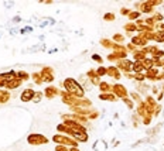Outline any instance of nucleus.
I'll return each instance as SVG.
<instances>
[{"instance_id":"nucleus-26","label":"nucleus","mask_w":164,"mask_h":151,"mask_svg":"<svg viewBox=\"0 0 164 151\" xmlns=\"http://www.w3.org/2000/svg\"><path fill=\"white\" fill-rule=\"evenodd\" d=\"M99 99L101 100H106V102H116V100H118V97L115 96V95L112 93V92H110V93H99Z\"/></svg>"},{"instance_id":"nucleus-22","label":"nucleus","mask_w":164,"mask_h":151,"mask_svg":"<svg viewBox=\"0 0 164 151\" xmlns=\"http://www.w3.org/2000/svg\"><path fill=\"white\" fill-rule=\"evenodd\" d=\"M10 97H11L10 91H7V89H0V105L7 103L8 100H10Z\"/></svg>"},{"instance_id":"nucleus-42","label":"nucleus","mask_w":164,"mask_h":151,"mask_svg":"<svg viewBox=\"0 0 164 151\" xmlns=\"http://www.w3.org/2000/svg\"><path fill=\"white\" fill-rule=\"evenodd\" d=\"M132 120H133V127H137V126H139V123L141 122V117L139 116V114L133 113V114H132Z\"/></svg>"},{"instance_id":"nucleus-24","label":"nucleus","mask_w":164,"mask_h":151,"mask_svg":"<svg viewBox=\"0 0 164 151\" xmlns=\"http://www.w3.org/2000/svg\"><path fill=\"white\" fill-rule=\"evenodd\" d=\"M99 44L102 45V48H106V49H112L113 45H115L112 38H101V40H99Z\"/></svg>"},{"instance_id":"nucleus-1","label":"nucleus","mask_w":164,"mask_h":151,"mask_svg":"<svg viewBox=\"0 0 164 151\" xmlns=\"http://www.w3.org/2000/svg\"><path fill=\"white\" fill-rule=\"evenodd\" d=\"M62 88L65 92L71 93L75 97H85V89L82 88L78 83V81L74 79V78H67V79L62 82Z\"/></svg>"},{"instance_id":"nucleus-23","label":"nucleus","mask_w":164,"mask_h":151,"mask_svg":"<svg viewBox=\"0 0 164 151\" xmlns=\"http://www.w3.org/2000/svg\"><path fill=\"white\" fill-rule=\"evenodd\" d=\"M123 30L126 31V34H134V33H137V26H136L134 23L127 21V23L123 26Z\"/></svg>"},{"instance_id":"nucleus-53","label":"nucleus","mask_w":164,"mask_h":151,"mask_svg":"<svg viewBox=\"0 0 164 151\" xmlns=\"http://www.w3.org/2000/svg\"><path fill=\"white\" fill-rule=\"evenodd\" d=\"M163 97H164V95H163V93H161V92H160V93L157 95V102H158V100H161V99H163Z\"/></svg>"},{"instance_id":"nucleus-10","label":"nucleus","mask_w":164,"mask_h":151,"mask_svg":"<svg viewBox=\"0 0 164 151\" xmlns=\"http://www.w3.org/2000/svg\"><path fill=\"white\" fill-rule=\"evenodd\" d=\"M144 103H146V109H147V113L149 114H153V110H154V107L157 106V100L154 99L153 96H150V95H147V96H144Z\"/></svg>"},{"instance_id":"nucleus-40","label":"nucleus","mask_w":164,"mask_h":151,"mask_svg":"<svg viewBox=\"0 0 164 151\" xmlns=\"http://www.w3.org/2000/svg\"><path fill=\"white\" fill-rule=\"evenodd\" d=\"M151 120H153V114H146L144 117H141V123H143L144 126H150Z\"/></svg>"},{"instance_id":"nucleus-6","label":"nucleus","mask_w":164,"mask_h":151,"mask_svg":"<svg viewBox=\"0 0 164 151\" xmlns=\"http://www.w3.org/2000/svg\"><path fill=\"white\" fill-rule=\"evenodd\" d=\"M42 92H44V96L47 97L48 100H52V99H55V97L61 96V89H59L58 86H54V85H48Z\"/></svg>"},{"instance_id":"nucleus-48","label":"nucleus","mask_w":164,"mask_h":151,"mask_svg":"<svg viewBox=\"0 0 164 151\" xmlns=\"http://www.w3.org/2000/svg\"><path fill=\"white\" fill-rule=\"evenodd\" d=\"M130 12H132V9H129V7H120V14L122 16H129Z\"/></svg>"},{"instance_id":"nucleus-55","label":"nucleus","mask_w":164,"mask_h":151,"mask_svg":"<svg viewBox=\"0 0 164 151\" xmlns=\"http://www.w3.org/2000/svg\"><path fill=\"white\" fill-rule=\"evenodd\" d=\"M160 92H161V93H163V95H164V82H163V86H161V89H160Z\"/></svg>"},{"instance_id":"nucleus-19","label":"nucleus","mask_w":164,"mask_h":151,"mask_svg":"<svg viewBox=\"0 0 164 151\" xmlns=\"http://www.w3.org/2000/svg\"><path fill=\"white\" fill-rule=\"evenodd\" d=\"M21 85H23V81L19 79V78H16L14 81H11V82H8L7 85H6V89L11 92V91H16V89H19Z\"/></svg>"},{"instance_id":"nucleus-49","label":"nucleus","mask_w":164,"mask_h":151,"mask_svg":"<svg viewBox=\"0 0 164 151\" xmlns=\"http://www.w3.org/2000/svg\"><path fill=\"white\" fill-rule=\"evenodd\" d=\"M54 151H69V147H67V145L57 144V147H55V150H54Z\"/></svg>"},{"instance_id":"nucleus-41","label":"nucleus","mask_w":164,"mask_h":151,"mask_svg":"<svg viewBox=\"0 0 164 151\" xmlns=\"http://www.w3.org/2000/svg\"><path fill=\"white\" fill-rule=\"evenodd\" d=\"M103 20L105 21H115L116 20V14H115V13H105V14H103Z\"/></svg>"},{"instance_id":"nucleus-9","label":"nucleus","mask_w":164,"mask_h":151,"mask_svg":"<svg viewBox=\"0 0 164 151\" xmlns=\"http://www.w3.org/2000/svg\"><path fill=\"white\" fill-rule=\"evenodd\" d=\"M34 95H36V91H34V89L25 88L24 91L21 92V95H20V100H21L23 103L33 102V99H34Z\"/></svg>"},{"instance_id":"nucleus-16","label":"nucleus","mask_w":164,"mask_h":151,"mask_svg":"<svg viewBox=\"0 0 164 151\" xmlns=\"http://www.w3.org/2000/svg\"><path fill=\"white\" fill-rule=\"evenodd\" d=\"M76 81H78V83H79V85H81L82 88L85 89V92H86V91H89V89L92 88V83H90V81L88 79V78H86V75H85V74L79 75V78H78V79H76Z\"/></svg>"},{"instance_id":"nucleus-44","label":"nucleus","mask_w":164,"mask_h":151,"mask_svg":"<svg viewBox=\"0 0 164 151\" xmlns=\"http://www.w3.org/2000/svg\"><path fill=\"white\" fill-rule=\"evenodd\" d=\"M92 60L95 61V62H98L99 65H102V64H103V58H102L99 54H93L92 55Z\"/></svg>"},{"instance_id":"nucleus-21","label":"nucleus","mask_w":164,"mask_h":151,"mask_svg":"<svg viewBox=\"0 0 164 151\" xmlns=\"http://www.w3.org/2000/svg\"><path fill=\"white\" fill-rule=\"evenodd\" d=\"M98 88H99V91H101V93H110V92H112V83L106 82V81H101Z\"/></svg>"},{"instance_id":"nucleus-17","label":"nucleus","mask_w":164,"mask_h":151,"mask_svg":"<svg viewBox=\"0 0 164 151\" xmlns=\"http://www.w3.org/2000/svg\"><path fill=\"white\" fill-rule=\"evenodd\" d=\"M17 78V72L16 71H8V72H4V74H0V79L4 81L6 83L11 82Z\"/></svg>"},{"instance_id":"nucleus-2","label":"nucleus","mask_w":164,"mask_h":151,"mask_svg":"<svg viewBox=\"0 0 164 151\" xmlns=\"http://www.w3.org/2000/svg\"><path fill=\"white\" fill-rule=\"evenodd\" d=\"M52 141L57 143V144L59 145H67V147H78V141H76L75 138H72V137L69 136H65V134H55V136L52 137Z\"/></svg>"},{"instance_id":"nucleus-45","label":"nucleus","mask_w":164,"mask_h":151,"mask_svg":"<svg viewBox=\"0 0 164 151\" xmlns=\"http://www.w3.org/2000/svg\"><path fill=\"white\" fill-rule=\"evenodd\" d=\"M154 33H164V23H158L154 26Z\"/></svg>"},{"instance_id":"nucleus-31","label":"nucleus","mask_w":164,"mask_h":151,"mask_svg":"<svg viewBox=\"0 0 164 151\" xmlns=\"http://www.w3.org/2000/svg\"><path fill=\"white\" fill-rule=\"evenodd\" d=\"M124 40H126V37H124L123 34H120V33H116V34H113V37H112V41L116 44H123Z\"/></svg>"},{"instance_id":"nucleus-35","label":"nucleus","mask_w":164,"mask_h":151,"mask_svg":"<svg viewBox=\"0 0 164 151\" xmlns=\"http://www.w3.org/2000/svg\"><path fill=\"white\" fill-rule=\"evenodd\" d=\"M154 41L156 44H164V33H154Z\"/></svg>"},{"instance_id":"nucleus-39","label":"nucleus","mask_w":164,"mask_h":151,"mask_svg":"<svg viewBox=\"0 0 164 151\" xmlns=\"http://www.w3.org/2000/svg\"><path fill=\"white\" fill-rule=\"evenodd\" d=\"M42 97H44V92H36L34 99H33V103H40L42 100Z\"/></svg>"},{"instance_id":"nucleus-18","label":"nucleus","mask_w":164,"mask_h":151,"mask_svg":"<svg viewBox=\"0 0 164 151\" xmlns=\"http://www.w3.org/2000/svg\"><path fill=\"white\" fill-rule=\"evenodd\" d=\"M132 57L134 58V61H143V60H146V58H149V55L144 52L143 48H137L136 51L132 52Z\"/></svg>"},{"instance_id":"nucleus-54","label":"nucleus","mask_w":164,"mask_h":151,"mask_svg":"<svg viewBox=\"0 0 164 151\" xmlns=\"http://www.w3.org/2000/svg\"><path fill=\"white\" fill-rule=\"evenodd\" d=\"M69 151H81L78 147H69Z\"/></svg>"},{"instance_id":"nucleus-56","label":"nucleus","mask_w":164,"mask_h":151,"mask_svg":"<svg viewBox=\"0 0 164 151\" xmlns=\"http://www.w3.org/2000/svg\"><path fill=\"white\" fill-rule=\"evenodd\" d=\"M161 71H164V68H163V69H161Z\"/></svg>"},{"instance_id":"nucleus-50","label":"nucleus","mask_w":164,"mask_h":151,"mask_svg":"<svg viewBox=\"0 0 164 151\" xmlns=\"http://www.w3.org/2000/svg\"><path fill=\"white\" fill-rule=\"evenodd\" d=\"M156 82H164V71H160L156 78Z\"/></svg>"},{"instance_id":"nucleus-34","label":"nucleus","mask_w":164,"mask_h":151,"mask_svg":"<svg viewBox=\"0 0 164 151\" xmlns=\"http://www.w3.org/2000/svg\"><path fill=\"white\" fill-rule=\"evenodd\" d=\"M31 79H33V82L36 83V85H41V83H42V79H41L40 72H33V74H31Z\"/></svg>"},{"instance_id":"nucleus-30","label":"nucleus","mask_w":164,"mask_h":151,"mask_svg":"<svg viewBox=\"0 0 164 151\" xmlns=\"http://www.w3.org/2000/svg\"><path fill=\"white\" fill-rule=\"evenodd\" d=\"M129 97H130V99H132L134 103H140V102H143V97H141L140 95H139L136 91L129 92Z\"/></svg>"},{"instance_id":"nucleus-47","label":"nucleus","mask_w":164,"mask_h":151,"mask_svg":"<svg viewBox=\"0 0 164 151\" xmlns=\"http://www.w3.org/2000/svg\"><path fill=\"white\" fill-rule=\"evenodd\" d=\"M147 2H149L150 6H153L154 9H156L157 6H161V4H163V2H161V0H147Z\"/></svg>"},{"instance_id":"nucleus-20","label":"nucleus","mask_w":164,"mask_h":151,"mask_svg":"<svg viewBox=\"0 0 164 151\" xmlns=\"http://www.w3.org/2000/svg\"><path fill=\"white\" fill-rule=\"evenodd\" d=\"M134 109H136V114H139L140 117H144L146 114H149V113H147V109H146V103H144V100H143V102H140V103H137Z\"/></svg>"},{"instance_id":"nucleus-8","label":"nucleus","mask_w":164,"mask_h":151,"mask_svg":"<svg viewBox=\"0 0 164 151\" xmlns=\"http://www.w3.org/2000/svg\"><path fill=\"white\" fill-rule=\"evenodd\" d=\"M130 43H132L136 48H146V47L149 45V41H147L146 38L141 37L140 34H139V35H133V37L130 38Z\"/></svg>"},{"instance_id":"nucleus-32","label":"nucleus","mask_w":164,"mask_h":151,"mask_svg":"<svg viewBox=\"0 0 164 151\" xmlns=\"http://www.w3.org/2000/svg\"><path fill=\"white\" fill-rule=\"evenodd\" d=\"M95 71H96V75H98L99 78H103V76H106V74H107V66L99 65L98 68L95 69Z\"/></svg>"},{"instance_id":"nucleus-13","label":"nucleus","mask_w":164,"mask_h":151,"mask_svg":"<svg viewBox=\"0 0 164 151\" xmlns=\"http://www.w3.org/2000/svg\"><path fill=\"white\" fill-rule=\"evenodd\" d=\"M106 76L112 78V79H115V81H119V79L122 78V72L119 71V69L116 68L115 65H110V66H107V74H106Z\"/></svg>"},{"instance_id":"nucleus-25","label":"nucleus","mask_w":164,"mask_h":151,"mask_svg":"<svg viewBox=\"0 0 164 151\" xmlns=\"http://www.w3.org/2000/svg\"><path fill=\"white\" fill-rule=\"evenodd\" d=\"M144 66L141 65V61H133V66H132V72L133 74H141L144 72Z\"/></svg>"},{"instance_id":"nucleus-33","label":"nucleus","mask_w":164,"mask_h":151,"mask_svg":"<svg viewBox=\"0 0 164 151\" xmlns=\"http://www.w3.org/2000/svg\"><path fill=\"white\" fill-rule=\"evenodd\" d=\"M141 65H143L144 66V69H146V71H147V69H151V68H154V65H153V60H151V58H146V60H143V61H141Z\"/></svg>"},{"instance_id":"nucleus-12","label":"nucleus","mask_w":164,"mask_h":151,"mask_svg":"<svg viewBox=\"0 0 164 151\" xmlns=\"http://www.w3.org/2000/svg\"><path fill=\"white\" fill-rule=\"evenodd\" d=\"M86 78L90 81V83H92V86H99V83H101V78L96 75V71L95 69H89V71H86Z\"/></svg>"},{"instance_id":"nucleus-3","label":"nucleus","mask_w":164,"mask_h":151,"mask_svg":"<svg viewBox=\"0 0 164 151\" xmlns=\"http://www.w3.org/2000/svg\"><path fill=\"white\" fill-rule=\"evenodd\" d=\"M48 141H50V140L40 133H31V134H28V137H27V143L31 145H42V144H47Z\"/></svg>"},{"instance_id":"nucleus-28","label":"nucleus","mask_w":164,"mask_h":151,"mask_svg":"<svg viewBox=\"0 0 164 151\" xmlns=\"http://www.w3.org/2000/svg\"><path fill=\"white\" fill-rule=\"evenodd\" d=\"M141 17V13L140 12H136V10H132L130 12V14L127 16V20L130 21V23H134L136 20H139V18Z\"/></svg>"},{"instance_id":"nucleus-15","label":"nucleus","mask_w":164,"mask_h":151,"mask_svg":"<svg viewBox=\"0 0 164 151\" xmlns=\"http://www.w3.org/2000/svg\"><path fill=\"white\" fill-rule=\"evenodd\" d=\"M140 13H144V14H149V16H153L156 13V9L153 6H150L149 2H141V6H140Z\"/></svg>"},{"instance_id":"nucleus-37","label":"nucleus","mask_w":164,"mask_h":151,"mask_svg":"<svg viewBox=\"0 0 164 151\" xmlns=\"http://www.w3.org/2000/svg\"><path fill=\"white\" fill-rule=\"evenodd\" d=\"M122 102L124 103V105L127 106V109H130V110H133V109L136 107V105H134V102H133L130 97H124V99H122Z\"/></svg>"},{"instance_id":"nucleus-46","label":"nucleus","mask_w":164,"mask_h":151,"mask_svg":"<svg viewBox=\"0 0 164 151\" xmlns=\"http://www.w3.org/2000/svg\"><path fill=\"white\" fill-rule=\"evenodd\" d=\"M99 114H101V113H99V110L93 109V112L89 114V116H88V119H89V120H95V119H98V117H99Z\"/></svg>"},{"instance_id":"nucleus-14","label":"nucleus","mask_w":164,"mask_h":151,"mask_svg":"<svg viewBox=\"0 0 164 151\" xmlns=\"http://www.w3.org/2000/svg\"><path fill=\"white\" fill-rule=\"evenodd\" d=\"M161 69H157V68H151V69H147V71H144V75H146V81H149V82H156V78H157L158 72H160Z\"/></svg>"},{"instance_id":"nucleus-29","label":"nucleus","mask_w":164,"mask_h":151,"mask_svg":"<svg viewBox=\"0 0 164 151\" xmlns=\"http://www.w3.org/2000/svg\"><path fill=\"white\" fill-rule=\"evenodd\" d=\"M17 78L21 79L23 82H28L31 78V74H28V72H25V71H17Z\"/></svg>"},{"instance_id":"nucleus-5","label":"nucleus","mask_w":164,"mask_h":151,"mask_svg":"<svg viewBox=\"0 0 164 151\" xmlns=\"http://www.w3.org/2000/svg\"><path fill=\"white\" fill-rule=\"evenodd\" d=\"M40 75H41L42 83H52L55 76H54V68L52 66H42V69L40 71Z\"/></svg>"},{"instance_id":"nucleus-4","label":"nucleus","mask_w":164,"mask_h":151,"mask_svg":"<svg viewBox=\"0 0 164 151\" xmlns=\"http://www.w3.org/2000/svg\"><path fill=\"white\" fill-rule=\"evenodd\" d=\"M112 93L115 95L118 99H124V97H129V92H127L126 86L122 85L119 82H115L112 85Z\"/></svg>"},{"instance_id":"nucleus-27","label":"nucleus","mask_w":164,"mask_h":151,"mask_svg":"<svg viewBox=\"0 0 164 151\" xmlns=\"http://www.w3.org/2000/svg\"><path fill=\"white\" fill-rule=\"evenodd\" d=\"M72 138H75L78 143H86L89 137H88V133H76L72 136Z\"/></svg>"},{"instance_id":"nucleus-7","label":"nucleus","mask_w":164,"mask_h":151,"mask_svg":"<svg viewBox=\"0 0 164 151\" xmlns=\"http://www.w3.org/2000/svg\"><path fill=\"white\" fill-rule=\"evenodd\" d=\"M115 66L120 72H123V74H130V72H132V66H133V61H130L129 58H126V60H120V61H118V62L115 64Z\"/></svg>"},{"instance_id":"nucleus-52","label":"nucleus","mask_w":164,"mask_h":151,"mask_svg":"<svg viewBox=\"0 0 164 151\" xmlns=\"http://www.w3.org/2000/svg\"><path fill=\"white\" fill-rule=\"evenodd\" d=\"M151 93L153 95H158V93H160V88H158L157 85H153L151 86Z\"/></svg>"},{"instance_id":"nucleus-36","label":"nucleus","mask_w":164,"mask_h":151,"mask_svg":"<svg viewBox=\"0 0 164 151\" xmlns=\"http://www.w3.org/2000/svg\"><path fill=\"white\" fill-rule=\"evenodd\" d=\"M133 81H134V82H147L144 72H141V74H134L133 75Z\"/></svg>"},{"instance_id":"nucleus-43","label":"nucleus","mask_w":164,"mask_h":151,"mask_svg":"<svg viewBox=\"0 0 164 151\" xmlns=\"http://www.w3.org/2000/svg\"><path fill=\"white\" fill-rule=\"evenodd\" d=\"M161 110H163V106H161L160 103H157V106H156V107H154V110H153V117H157V116H160Z\"/></svg>"},{"instance_id":"nucleus-38","label":"nucleus","mask_w":164,"mask_h":151,"mask_svg":"<svg viewBox=\"0 0 164 151\" xmlns=\"http://www.w3.org/2000/svg\"><path fill=\"white\" fill-rule=\"evenodd\" d=\"M151 18H153V21H154L156 24H158V23H163V18H164V16L161 14V13H157V12H156L154 14L151 16Z\"/></svg>"},{"instance_id":"nucleus-51","label":"nucleus","mask_w":164,"mask_h":151,"mask_svg":"<svg viewBox=\"0 0 164 151\" xmlns=\"http://www.w3.org/2000/svg\"><path fill=\"white\" fill-rule=\"evenodd\" d=\"M126 49H127V52H130V54H132V52H133V51H136V49H137V48H136V47L133 45L132 43H127V45H126Z\"/></svg>"},{"instance_id":"nucleus-11","label":"nucleus","mask_w":164,"mask_h":151,"mask_svg":"<svg viewBox=\"0 0 164 151\" xmlns=\"http://www.w3.org/2000/svg\"><path fill=\"white\" fill-rule=\"evenodd\" d=\"M134 86L136 89H137V93L140 95H144V96H147L149 95V91H150V85L147 82H134Z\"/></svg>"}]
</instances>
